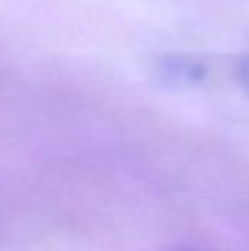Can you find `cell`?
Listing matches in <instances>:
<instances>
[{"label":"cell","instance_id":"1","mask_svg":"<svg viewBox=\"0 0 249 251\" xmlns=\"http://www.w3.org/2000/svg\"><path fill=\"white\" fill-rule=\"evenodd\" d=\"M245 82H247V86H249V62H247V66H245Z\"/></svg>","mask_w":249,"mask_h":251}]
</instances>
